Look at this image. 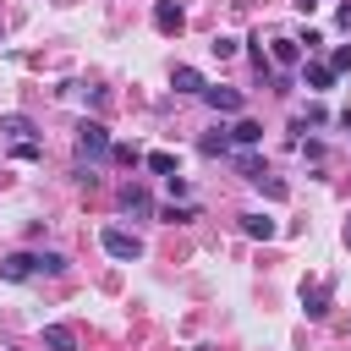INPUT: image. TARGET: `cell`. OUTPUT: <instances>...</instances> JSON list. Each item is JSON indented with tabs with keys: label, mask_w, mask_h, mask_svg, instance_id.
<instances>
[{
	"label": "cell",
	"mask_w": 351,
	"mask_h": 351,
	"mask_svg": "<svg viewBox=\"0 0 351 351\" xmlns=\"http://www.w3.org/2000/svg\"><path fill=\"white\" fill-rule=\"evenodd\" d=\"M115 143H110V126L104 121H77V159H104Z\"/></svg>",
	"instance_id": "6da1fadb"
},
{
	"label": "cell",
	"mask_w": 351,
	"mask_h": 351,
	"mask_svg": "<svg viewBox=\"0 0 351 351\" xmlns=\"http://www.w3.org/2000/svg\"><path fill=\"white\" fill-rule=\"evenodd\" d=\"M99 247H104L110 258H121V263L143 258V241H137L132 230H121V225H104V230H99Z\"/></svg>",
	"instance_id": "7a4b0ae2"
},
{
	"label": "cell",
	"mask_w": 351,
	"mask_h": 351,
	"mask_svg": "<svg viewBox=\"0 0 351 351\" xmlns=\"http://www.w3.org/2000/svg\"><path fill=\"white\" fill-rule=\"evenodd\" d=\"M33 274H44V258L38 252H11V258H0V280H33Z\"/></svg>",
	"instance_id": "3957f363"
},
{
	"label": "cell",
	"mask_w": 351,
	"mask_h": 351,
	"mask_svg": "<svg viewBox=\"0 0 351 351\" xmlns=\"http://www.w3.org/2000/svg\"><path fill=\"white\" fill-rule=\"evenodd\" d=\"M154 27H159L165 38H176V33L186 27V16H181V5H176V0H154Z\"/></svg>",
	"instance_id": "277c9868"
},
{
	"label": "cell",
	"mask_w": 351,
	"mask_h": 351,
	"mask_svg": "<svg viewBox=\"0 0 351 351\" xmlns=\"http://www.w3.org/2000/svg\"><path fill=\"white\" fill-rule=\"evenodd\" d=\"M203 99L214 104V115H241V88H203Z\"/></svg>",
	"instance_id": "5b68a950"
},
{
	"label": "cell",
	"mask_w": 351,
	"mask_h": 351,
	"mask_svg": "<svg viewBox=\"0 0 351 351\" xmlns=\"http://www.w3.org/2000/svg\"><path fill=\"white\" fill-rule=\"evenodd\" d=\"M302 60V38H269V66H296Z\"/></svg>",
	"instance_id": "8992f818"
},
{
	"label": "cell",
	"mask_w": 351,
	"mask_h": 351,
	"mask_svg": "<svg viewBox=\"0 0 351 351\" xmlns=\"http://www.w3.org/2000/svg\"><path fill=\"white\" fill-rule=\"evenodd\" d=\"M44 346H49V351H77L82 340H77L71 324H44Z\"/></svg>",
	"instance_id": "52a82bcc"
},
{
	"label": "cell",
	"mask_w": 351,
	"mask_h": 351,
	"mask_svg": "<svg viewBox=\"0 0 351 351\" xmlns=\"http://www.w3.org/2000/svg\"><path fill=\"white\" fill-rule=\"evenodd\" d=\"M170 88H176V93H203L208 82H203L197 66H176V71H170Z\"/></svg>",
	"instance_id": "ba28073f"
},
{
	"label": "cell",
	"mask_w": 351,
	"mask_h": 351,
	"mask_svg": "<svg viewBox=\"0 0 351 351\" xmlns=\"http://www.w3.org/2000/svg\"><path fill=\"white\" fill-rule=\"evenodd\" d=\"M241 230H247L252 241H274V230H280V225H274L269 214H258V208H252V214H241Z\"/></svg>",
	"instance_id": "9c48e42d"
},
{
	"label": "cell",
	"mask_w": 351,
	"mask_h": 351,
	"mask_svg": "<svg viewBox=\"0 0 351 351\" xmlns=\"http://www.w3.org/2000/svg\"><path fill=\"white\" fill-rule=\"evenodd\" d=\"M302 313H307V318H324V313H329V285L302 291Z\"/></svg>",
	"instance_id": "30bf717a"
},
{
	"label": "cell",
	"mask_w": 351,
	"mask_h": 351,
	"mask_svg": "<svg viewBox=\"0 0 351 351\" xmlns=\"http://www.w3.org/2000/svg\"><path fill=\"white\" fill-rule=\"evenodd\" d=\"M302 77H307V88H329V82H335V66H329V60H307Z\"/></svg>",
	"instance_id": "8fae6325"
},
{
	"label": "cell",
	"mask_w": 351,
	"mask_h": 351,
	"mask_svg": "<svg viewBox=\"0 0 351 351\" xmlns=\"http://www.w3.org/2000/svg\"><path fill=\"white\" fill-rule=\"evenodd\" d=\"M143 165H148L154 176H181V165H176V154H165V148H154V154H143Z\"/></svg>",
	"instance_id": "7c38bea8"
},
{
	"label": "cell",
	"mask_w": 351,
	"mask_h": 351,
	"mask_svg": "<svg viewBox=\"0 0 351 351\" xmlns=\"http://www.w3.org/2000/svg\"><path fill=\"white\" fill-rule=\"evenodd\" d=\"M121 203H126V214H143V219L154 214V197H148L143 186H126V192H121Z\"/></svg>",
	"instance_id": "4fadbf2b"
},
{
	"label": "cell",
	"mask_w": 351,
	"mask_h": 351,
	"mask_svg": "<svg viewBox=\"0 0 351 351\" xmlns=\"http://www.w3.org/2000/svg\"><path fill=\"white\" fill-rule=\"evenodd\" d=\"M230 143L252 148V143H263V126H258V121H236V126H230Z\"/></svg>",
	"instance_id": "5bb4252c"
},
{
	"label": "cell",
	"mask_w": 351,
	"mask_h": 351,
	"mask_svg": "<svg viewBox=\"0 0 351 351\" xmlns=\"http://www.w3.org/2000/svg\"><path fill=\"white\" fill-rule=\"evenodd\" d=\"M252 186H258V192H263V197H274V203H280V197H291V186H285V181H280V176H269V170H263V176H258V181H252Z\"/></svg>",
	"instance_id": "9a60e30c"
},
{
	"label": "cell",
	"mask_w": 351,
	"mask_h": 351,
	"mask_svg": "<svg viewBox=\"0 0 351 351\" xmlns=\"http://www.w3.org/2000/svg\"><path fill=\"white\" fill-rule=\"evenodd\" d=\"M0 132H5V137H16V143H22V137H27V132H33V121H27V115H0Z\"/></svg>",
	"instance_id": "2e32d148"
},
{
	"label": "cell",
	"mask_w": 351,
	"mask_h": 351,
	"mask_svg": "<svg viewBox=\"0 0 351 351\" xmlns=\"http://www.w3.org/2000/svg\"><path fill=\"white\" fill-rule=\"evenodd\" d=\"M203 154H219V159H225V154H230V132H225V126H214V132L203 137Z\"/></svg>",
	"instance_id": "e0dca14e"
},
{
	"label": "cell",
	"mask_w": 351,
	"mask_h": 351,
	"mask_svg": "<svg viewBox=\"0 0 351 351\" xmlns=\"http://www.w3.org/2000/svg\"><path fill=\"white\" fill-rule=\"evenodd\" d=\"M208 49H214V60H230V55L241 49V38H230V33H219V38L208 44Z\"/></svg>",
	"instance_id": "ac0fdd59"
},
{
	"label": "cell",
	"mask_w": 351,
	"mask_h": 351,
	"mask_svg": "<svg viewBox=\"0 0 351 351\" xmlns=\"http://www.w3.org/2000/svg\"><path fill=\"white\" fill-rule=\"evenodd\" d=\"M236 170H241L247 181H258V176H263V159H258V154H236Z\"/></svg>",
	"instance_id": "d6986e66"
},
{
	"label": "cell",
	"mask_w": 351,
	"mask_h": 351,
	"mask_svg": "<svg viewBox=\"0 0 351 351\" xmlns=\"http://www.w3.org/2000/svg\"><path fill=\"white\" fill-rule=\"evenodd\" d=\"M192 214H197V208H176V203H170V208H165V225H186Z\"/></svg>",
	"instance_id": "ffe728a7"
},
{
	"label": "cell",
	"mask_w": 351,
	"mask_h": 351,
	"mask_svg": "<svg viewBox=\"0 0 351 351\" xmlns=\"http://www.w3.org/2000/svg\"><path fill=\"white\" fill-rule=\"evenodd\" d=\"M329 66H335V71H351V44H340V49L329 55Z\"/></svg>",
	"instance_id": "44dd1931"
},
{
	"label": "cell",
	"mask_w": 351,
	"mask_h": 351,
	"mask_svg": "<svg viewBox=\"0 0 351 351\" xmlns=\"http://www.w3.org/2000/svg\"><path fill=\"white\" fill-rule=\"evenodd\" d=\"M307 126H329V110L324 104H307Z\"/></svg>",
	"instance_id": "7402d4cb"
},
{
	"label": "cell",
	"mask_w": 351,
	"mask_h": 351,
	"mask_svg": "<svg viewBox=\"0 0 351 351\" xmlns=\"http://www.w3.org/2000/svg\"><path fill=\"white\" fill-rule=\"evenodd\" d=\"M11 154H16V159H38V143H33V137H22V143H16Z\"/></svg>",
	"instance_id": "603a6c76"
},
{
	"label": "cell",
	"mask_w": 351,
	"mask_h": 351,
	"mask_svg": "<svg viewBox=\"0 0 351 351\" xmlns=\"http://www.w3.org/2000/svg\"><path fill=\"white\" fill-rule=\"evenodd\" d=\"M110 154H115V159H121V165H137V159H143V154H137V148H126V143H115V148H110Z\"/></svg>",
	"instance_id": "cb8c5ba5"
},
{
	"label": "cell",
	"mask_w": 351,
	"mask_h": 351,
	"mask_svg": "<svg viewBox=\"0 0 351 351\" xmlns=\"http://www.w3.org/2000/svg\"><path fill=\"white\" fill-rule=\"evenodd\" d=\"M38 258H44V274H60V269H66V258H60V252H38Z\"/></svg>",
	"instance_id": "d4e9b609"
},
{
	"label": "cell",
	"mask_w": 351,
	"mask_h": 351,
	"mask_svg": "<svg viewBox=\"0 0 351 351\" xmlns=\"http://www.w3.org/2000/svg\"><path fill=\"white\" fill-rule=\"evenodd\" d=\"M335 22H340V27L351 33V5H340V11H335Z\"/></svg>",
	"instance_id": "484cf974"
},
{
	"label": "cell",
	"mask_w": 351,
	"mask_h": 351,
	"mask_svg": "<svg viewBox=\"0 0 351 351\" xmlns=\"http://www.w3.org/2000/svg\"><path fill=\"white\" fill-rule=\"evenodd\" d=\"M291 5H296V11H318V0H291Z\"/></svg>",
	"instance_id": "4316f807"
},
{
	"label": "cell",
	"mask_w": 351,
	"mask_h": 351,
	"mask_svg": "<svg viewBox=\"0 0 351 351\" xmlns=\"http://www.w3.org/2000/svg\"><path fill=\"white\" fill-rule=\"evenodd\" d=\"M340 126H346V132H351V104H346V110H340Z\"/></svg>",
	"instance_id": "83f0119b"
},
{
	"label": "cell",
	"mask_w": 351,
	"mask_h": 351,
	"mask_svg": "<svg viewBox=\"0 0 351 351\" xmlns=\"http://www.w3.org/2000/svg\"><path fill=\"white\" fill-rule=\"evenodd\" d=\"M346 247H351V219H346Z\"/></svg>",
	"instance_id": "f1b7e54d"
}]
</instances>
